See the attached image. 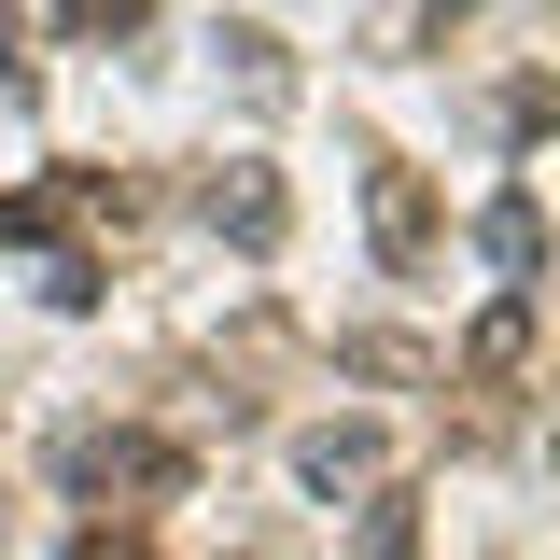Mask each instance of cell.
Wrapping results in <instances>:
<instances>
[{
  "label": "cell",
  "instance_id": "obj_1",
  "mask_svg": "<svg viewBox=\"0 0 560 560\" xmlns=\"http://www.w3.org/2000/svg\"><path fill=\"white\" fill-rule=\"evenodd\" d=\"M70 490H84V504H140V490H183V448H154V434H84V448H70Z\"/></svg>",
  "mask_w": 560,
  "mask_h": 560
},
{
  "label": "cell",
  "instance_id": "obj_2",
  "mask_svg": "<svg viewBox=\"0 0 560 560\" xmlns=\"http://www.w3.org/2000/svg\"><path fill=\"white\" fill-rule=\"evenodd\" d=\"M197 210H210V238H238V253H267V238H280V183L253 168V154H224V168L197 183Z\"/></svg>",
  "mask_w": 560,
  "mask_h": 560
},
{
  "label": "cell",
  "instance_id": "obj_4",
  "mask_svg": "<svg viewBox=\"0 0 560 560\" xmlns=\"http://www.w3.org/2000/svg\"><path fill=\"white\" fill-rule=\"evenodd\" d=\"M477 253H490L504 280H533V267H547V210H533V183H504V197L477 210Z\"/></svg>",
  "mask_w": 560,
  "mask_h": 560
},
{
  "label": "cell",
  "instance_id": "obj_5",
  "mask_svg": "<svg viewBox=\"0 0 560 560\" xmlns=\"http://www.w3.org/2000/svg\"><path fill=\"white\" fill-rule=\"evenodd\" d=\"M518 364H533V280H504V308H490L477 337H463V378H490V393H504Z\"/></svg>",
  "mask_w": 560,
  "mask_h": 560
},
{
  "label": "cell",
  "instance_id": "obj_7",
  "mask_svg": "<svg viewBox=\"0 0 560 560\" xmlns=\"http://www.w3.org/2000/svg\"><path fill=\"white\" fill-rule=\"evenodd\" d=\"M70 43H140V0H57Z\"/></svg>",
  "mask_w": 560,
  "mask_h": 560
},
{
  "label": "cell",
  "instance_id": "obj_6",
  "mask_svg": "<svg viewBox=\"0 0 560 560\" xmlns=\"http://www.w3.org/2000/svg\"><path fill=\"white\" fill-rule=\"evenodd\" d=\"M294 477L308 490H378V434H364V420H323V434L294 448Z\"/></svg>",
  "mask_w": 560,
  "mask_h": 560
},
{
  "label": "cell",
  "instance_id": "obj_3",
  "mask_svg": "<svg viewBox=\"0 0 560 560\" xmlns=\"http://www.w3.org/2000/svg\"><path fill=\"white\" fill-rule=\"evenodd\" d=\"M364 224H378L393 267H420V253H434V183H420V168H364Z\"/></svg>",
  "mask_w": 560,
  "mask_h": 560
}]
</instances>
